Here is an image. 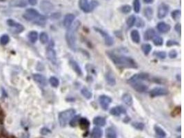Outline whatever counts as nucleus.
I'll list each match as a JSON object with an SVG mask.
<instances>
[{
	"label": "nucleus",
	"mask_w": 184,
	"mask_h": 138,
	"mask_svg": "<svg viewBox=\"0 0 184 138\" xmlns=\"http://www.w3.org/2000/svg\"><path fill=\"white\" fill-rule=\"evenodd\" d=\"M144 15L148 20H151L153 17V10L150 7H147L144 10Z\"/></svg>",
	"instance_id": "c85d7f7f"
},
{
	"label": "nucleus",
	"mask_w": 184,
	"mask_h": 138,
	"mask_svg": "<svg viewBox=\"0 0 184 138\" xmlns=\"http://www.w3.org/2000/svg\"><path fill=\"white\" fill-rule=\"evenodd\" d=\"M79 120H80V115H76V116L72 117L70 121V125L72 127H75L79 124Z\"/></svg>",
	"instance_id": "72a5a7b5"
},
{
	"label": "nucleus",
	"mask_w": 184,
	"mask_h": 138,
	"mask_svg": "<svg viewBox=\"0 0 184 138\" xmlns=\"http://www.w3.org/2000/svg\"><path fill=\"white\" fill-rule=\"evenodd\" d=\"M168 94V90L166 88H160V87H157L154 88L152 90H150V96L151 97H156L158 96H162V95H166Z\"/></svg>",
	"instance_id": "9d476101"
},
{
	"label": "nucleus",
	"mask_w": 184,
	"mask_h": 138,
	"mask_svg": "<svg viewBox=\"0 0 184 138\" xmlns=\"http://www.w3.org/2000/svg\"><path fill=\"white\" fill-rule=\"evenodd\" d=\"M46 56L48 60L50 61L53 64H56L57 63V55L55 50L52 48H48L46 50Z\"/></svg>",
	"instance_id": "ddd939ff"
},
{
	"label": "nucleus",
	"mask_w": 184,
	"mask_h": 138,
	"mask_svg": "<svg viewBox=\"0 0 184 138\" xmlns=\"http://www.w3.org/2000/svg\"><path fill=\"white\" fill-rule=\"evenodd\" d=\"M107 55L114 64L118 66L128 69H137L138 67L137 63L127 56L117 55L114 52H107Z\"/></svg>",
	"instance_id": "f257e3e1"
},
{
	"label": "nucleus",
	"mask_w": 184,
	"mask_h": 138,
	"mask_svg": "<svg viewBox=\"0 0 184 138\" xmlns=\"http://www.w3.org/2000/svg\"><path fill=\"white\" fill-rule=\"evenodd\" d=\"M141 49L145 55H147L152 50V46L149 44H144L141 46Z\"/></svg>",
	"instance_id": "473e14b6"
},
{
	"label": "nucleus",
	"mask_w": 184,
	"mask_h": 138,
	"mask_svg": "<svg viewBox=\"0 0 184 138\" xmlns=\"http://www.w3.org/2000/svg\"><path fill=\"white\" fill-rule=\"evenodd\" d=\"M93 123L96 126H104L106 125V120L103 118L101 117H97L93 120Z\"/></svg>",
	"instance_id": "bb28decb"
},
{
	"label": "nucleus",
	"mask_w": 184,
	"mask_h": 138,
	"mask_svg": "<svg viewBox=\"0 0 184 138\" xmlns=\"http://www.w3.org/2000/svg\"><path fill=\"white\" fill-rule=\"evenodd\" d=\"M28 39L30 42L35 43L38 39V33L35 31H31L28 33Z\"/></svg>",
	"instance_id": "c756f323"
},
{
	"label": "nucleus",
	"mask_w": 184,
	"mask_h": 138,
	"mask_svg": "<svg viewBox=\"0 0 184 138\" xmlns=\"http://www.w3.org/2000/svg\"><path fill=\"white\" fill-rule=\"evenodd\" d=\"M23 17L26 20L41 27H44L46 22V17L41 15L37 10L33 8H28L26 10Z\"/></svg>",
	"instance_id": "f03ea898"
},
{
	"label": "nucleus",
	"mask_w": 184,
	"mask_h": 138,
	"mask_svg": "<svg viewBox=\"0 0 184 138\" xmlns=\"http://www.w3.org/2000/svg\"><path fill=\"white\" fill-rule=\"evenodd\" d=\"M153 43L155 46H161L164 44V40L161 37L155 36L153 39Z\"/></svg>",
	"instance_id": "e433bc0d"
},
{
	"label": "nucleus",
	"mask_w": 184,
	"mask_h": 138,
	"mask_svg": "<svg viewBox=\"0 0 184 138\" xmlns=\"http://www.w3.org/2000/svg\"><path fill=\"white\" fill-rule=\"evenodd\" d=\"M156 36V33L153 29H147L144 33V39L150 40Z\"/></svg>",
	"instance_id": "4be33fe9"
},
{
	"label": "nucleus",
	"mask_w": 184,
	"mask_h": 138,
	"mask_svg": "<svg viewBox=\"0 0 184 138\" xmlns=\"http://www.w3.org/2000/svg\"><path fill=\"white\" fill-rule=\"evenodd\" d=\"M80 26V22L79 21H76L73 24L70 26L68 29V31L66 34V39L68 46L71 50H76V41H77V30Z\"/></svg>",
	"instance_id": "7ed1b4c3"
},
{
	"label": "nucleus",
	"mask_w": 184,
	"mask_h": 138,
	"mask_svg": "<svg viewBox=\"0 0 184 138\" xmlns=\"http://www.w3.org/2000/svg\"><path fill=\"white\" fill-rule=\"evenodd\" d=\"M131 85H132V87H133L135 90H137V91L139 92H144L147 91V88H148L147 86L144 84H142L141 82H140L133 83Z\"/></svg>",
	"instance_id": "4468645a"
},
{
	"label": "nucleus",
	"mask_w": 184,
	"mask_h": 138,
	"mask_svg": "<svg viewBox=\"0 0 184 138\" xmlns=\"http://www.w3.org/2000/svg\"><path fill=\"white\" fill-rule=\"evenodd\" d=\"M81 94H82V95L85 97V98H86L88 99H90L92 98L93 94H92V92L90 91V90H88L87 88H83L82 89H81Z\"/></svg>",
	"instance_id": "7c9ffc66"
},
{
	"label": "nucleus",
	"mask_w": 184,
	"mask_h": 138,
	"mask_svg": "<svg viewBox=\"0 0 184 138\" xmlns=\"http://www.w3.org/2000/svg\"><path fill=\"white\" fill-rule=\"evenodd\" d=\"M181 10H174V11L172 13L171 16L173 18V20H178V19L180 17H181Z\"/></svg>",
	"instance_id": "ea45409f"
},
{
	"label": "nucleus",
	"mask_w": 184,
	"mask_h": 138,
	"mask_svg": "<svg viewBox=\"0 0 184 138\" xmlns=\"http://www.w3.org/2000/svg\"><path fill=\"white\" fill-rule=\"evenodd\" d=\"M169 12V6L166 3H161L158 8L157 16L159 19H163L166 17Z\"/></svg>",
	"instance_id": "0eeeda50"
},
{
	"label": "nucleus",
	"mask_w": 184,
	"mask_h": 138,
	"mask_svg": "<svg viewBox=\"0 0 184 138\" xmlns=\"http://www.w3.org/2000/svg\"><path fill=\"white\" fill-rule=\"evenodd\" d=\"M133 126L137 130H143L144 128V124L143 123H140V122H135L133 124Z\"/></svg>",
	"instance_id": "c03bdc74"
},
{
	"label": "nucleus",
	"mask_w": 184,
	"mask_h": 138,
	"mask_svg": "<svg viewBox=\"0 0 184 138\" xmlns=\"http://www.w3.org/2000/svg\"><path fill=\"white\" fill-rule=\"evenodd\" d=\"M74 19H75V16H74L73 14H71V13L67 14L64 19V27L67 28V29H68V28L72 25V22H73Z\"/></svg>",
	"instance_id": "2eb2a0df"
},
{
	"label": "nucleus",
	"mask_w": 184,
	"mask_h": 138,
	"mask_svg": "<svg viewBox=\"0 0 184 138\" xmlns=\"http://www.w3.org/2000/svg\"><path fill=\"white\" fill-rule=\"evenodd\" d=\"M135 22H136V17L135 15H131L126 21V23H127L128 27L129 28L133 27L135 25Z\"/></svg>",
	"instance_id": "2f4dec72"
},
{
	"label": "nucleus",
	"mask_w": 184,
	"mask_h": 138,
	"mask_svg": "<svg viewBox=\"0 0 184 138\" xmlns=\"http://www.w3.org/2000/svg\"><path fill=\"white\" fill-rule=\"evenodd\" d=\"M154 131L158 138H165L166 137V132L158 126H154Z\"/></svg>",
	"instance_id": "393cba45"
},
{
	"label": "nucleus",
	"mask_w": 184,
	"mask_h": 138,
	"mask_svg": "<svg viewBox=\"0 0 184 138\" xmlns=\"http://www.w3.org/2000/svg\"><path fill=\"white\" fill-rule=\"evenodd\" d=\"M166 45L168 46H175V45H179L177 41H175V40H168L166 43Z\"/></svg>",
	"instance_id": "a18cd8bd"
},
{
	"label": "nucleus",
	"mask_w": 184,
	"mask_h": 138,
	"mask_svg": "<svg viewBox=\"0 0 184 138\" xmlns=\"http://www.w3.org/2000/svg\"><path fill=\"white\" fill-rule=\"evenodd\" d=\"M148 77H149V75L146 74V73H139V74H136V75H134L133 77H131L128 80V83L132 84L137 82L143 81V80L148 79Z\"/></svg>",
	"instance_id": "1a4fd4ad"
},
{
	"label": "nucleus",
	"mask_w": 184,
	"mask_h": 138,
	"mask_svg": "<svg viewBox=\"0 0 184 138\" xmlns=\"http://www.w3.org/2000/svg\"><path fill=\"white\" fill-rule=\"evenodd\" d=\"M95 30L97 31V33H99V34L103 37L104 41H105L106 44L108 45V46H112L114 44V40L112 39V37H111L110 35L108 34L107 33H106L105 31H102L98 28H95Z\"/></svg>",
	"instance_id": "6e6552de"
},
{
	"label": "nucleus",
	"mask_w": 184,
	"mask_h": 138,
	"mask_svg": "<svg viewBox=\"0 0 184 138\" xmlns=\"http://www.w3.org/2000/svg\"><path fill=\"white\" fill-rule=\"evenodd\" d=\"M131 36L132 40H133L135 43H137V44L139 43L140 35L138 31H137V30H133L131 33Z\"/></svg>",
	"instance_id": "b1692460"
},
{
	"label": "nucleus",
	"mask_w": 184,
	"mask_h": 138,
	"mask_svg": "<svg viewBox=\"0 0 184 138\" xmlns=\"http://www.w3.org/2000/svg\"><path fill=\"white\" fill-rule=\"evenodd\" d=\"M121 10L123 13L128 14L131 11V6H129V5H125V6L121 7Z\"/></svg>",
	"instance_id": "79ce46f5"
},
{
	"label": "nucleus",
	"mask_w": 184,
	"mask_h": 138,
	"mask_svg": "<svg viewBox=\"0 0 184 138\" xmlns=\"http://www.w3.org/2000/svg\"><path fill=\"white\" fill-rule=\"evenodd\" d=\"M6 0H0V2H3V1H5Z\"/></svg>",
	"instance_id": "603ef678"
},
{
	"label": "nucleus",
	"mask_w": 184,
	"mask_h": 138,
	"mask_svg": "<svg viewBox=\"0 0 184 138\" xmlns=\"http://www.w3.org/2000/svg\"><path fill=\"white\" fill-rule=\"evenodd\" d=\"M126 111L122 106H116V107L112 108L110 111V113L114 116H119L121 114H125Z\"/></svg>",
	"instance_id": "f3484780"
},
{
	"label": "nucleus",
	"mask_w": 184,
	"mask_h": 138,
	"mask_svg": "<svg viewBox=\"0 0 184 138\" xmlns=\"http://www.w3.org/2000/svg\"><path fill=\"white\" fill-rule=\"evenodd\" d=\"M75 110L72 109H68L61 112L60 115H59V121H60L61 126H66L68 124V123L70 121L72 117H74V115H75Z\"/></svg>",
	"instance_id": "20e7f679"
},
{
	"label": "nucleus",
	"mask_w": 184,
	"mask_h": 138,
	"mask_svg": "<svg viewBox=\"0 0 184 138\" xmlns=\"http://www.w3.org/2000/svg\"><path fill=\"white\" fill-rule=\"evenodd\" d=\"M122 100L123 102L128 106H131L133 102V97H132L131 95H130V94L128 93L124 94V95L122 96Z\"/></svg>",
	"instance_id": "a878e982"
},
{
	"label": "nucleus",
	"mask_w": 184,
	"mask_h": 138,
	"mask_svg": "<svg viewBox=\"0 0 184 138\" xmlns=\"http://www.w3.org/2000/svg\"><path fill=\"white\" fill-rule=\"evenodd\" d=\"M169 57L172 59L176 58V57H177V52L175 50H171V51L169 53Z\"/></svg>",
	"instance_id": "49530a36"
},
{
	"label": "nucleus",
	"mask_w": 184,
	"mask_h": 138,
	"mask_svg": "<svg viewBox=\"0 0 184 138\" xmlns=\"http://www.w3.org/2000/svg\"><path fill=\"white\" fill-rule=\"evenodd\" d=\"M102 134V130L99 127H95L93 128V131H92L91 134V137L92 138H101Z\"/></svg>",
	"instance_id": "5701e85b"
},
{
	"label": "nucleus",
	"mask_w": 184,
	"mask_h": 138,
	"mask_svg": "<svg viewBox=\"0 0 184 138\" xmlns=\"http://www.w3.org/2000/svg\"><path fill=\"white\" fill-rule=\"evenodd\" d=\"M106 133V138H117V133L115 130L112 127H109L108 128H107Z\"/></svg>",
	"instance_id": "cd10ccee"
},
{
	"label": "nucleus",
	"mask_w": 184,
	"mask_h": 138,
	"mask_svg": "<svg viewBox=\"0 0 184 138\" xmlns=\"http://www.w3.org/2000/svg\"><path fill=\"white\" fill-rule=\"evenodd\" d=\"M70 65L72 67V69H73V71L77 73L78 75L81 76L82 75V71H81L80 66H79V64H78L77 62H75L74 60H70Z\"/></svg>",
	"instance_id": "6ab92c4d"
},
{
	"label": "nucleus",
	"mask_w": 184,
	"mask_h": 138,
	"mask_svg": "<svg viewBox=\"0 0 184 138\" xmlns=\"http://www.w3.org/2000/svg\"><path fill=\"white\" fill-rule=\"evenodd\" d=\"M175 31H177V32L179 33V34H181V24H176V26H175Z\"/></svg>",
	"instance_id": "de8ad7c7"
},
{
	"label": "nucleus",
	"mask_w": 184,
	"mask_h": 138,
	"mask_svg": "<svg viewBox=\"0 0 184 138\" xmlns=\"http://www.w3.org/2000/svg\"><path fill=\"white\" fill-rule=\"evenodd\" d=\"M49 133H50V131L46 128H42L41 131V133L42 134V135H46V134Z\"/></svg>",
	"instance_id": "09e8293b"
},
{
	"label": "nucleus",
	"mask_w": 184,
	"mask_h": 138,
	"mask_svg": "<svg viewBox=\"0 0 184 138\" xmlns=\"http://www.w3.org/2000/svg\"><path fill=\"white\" fill-rule=\"evenodd\" d=\"M154 55L160 59H165L166 57V53L164 51H160V52H154Z\"/></svg>",
	"instance_id": "37998d69"
},
{
	"label": "nucleus",
	"mask_w": 184,
	"mask_h": 138,
	"mask_svg": "<svg viewBox=\"0 0 184 138\" xmlns=\"http://www.w3.org/2000/svg\"><path fill=\"white\" fill-rule=\"evenodd\" d=\"M98 5V1H95V0L91 1V3H89L88 0H79V8L84 13H90V12L93 11Z\"/></svg>",
	"instance_id": "39448f33"
},
{
	"label": "nucleus",
	"mask_w": 184,
	"mask_h": 138,
	"mask_svg": "<svg viewBox=\"0 0 184 138\" xmlns=\"http://www.w3.org/2000/svg\"><path fill=\"white\" fill-rule=\"evenodd\" d=\"M157 29L160 33H166L170 30V27L168 24L165 23L164 22H161L157 24Z\"/></svg>",
	"instance_id": "a211bd4d"
},
{
	"label": "nucleus",
	"mask_w": 184,
	"mask_h": 138,
	"mask_svg": "<svg viewBox=\"0 0 184 138\" xmlns=\"http://www.w3.org/2000/svg\"><path fill=\"white\" fill-rule=\"evenodd\" d=\"M28 3L32 6H35L37 3V0H28Z\"/></svg>",
	"instance_id": "8fccbe9b"
},
{
	"label": "nucleus",
	"mask_w": 184,
	"mask_h": 138,
	"mask_svg": "<svg viewBox=\"0 0 184 138\" xmlns=\"http://www.w3.org/2000/svg\"><path fill=\"white\" fill-rule=\"evenodd\" d=\"M12 5L15 6H26V2L24 0H17L16 2H12Z\"/></svg>",
	"instance_id": "a19ab883"
},
{
	"label": "nucleus",
	"mask_w": 184,
	"mask_h": 138,
	"mask_svg": "<svg viewBox=\"0 0 184 138\" xmlns=\"http://www.w3.org/2000/svg\"><path fill=\"white\" fill-rule=\"evenodd\" d=\"M99 104L102 109L106 111L108 109L109 105L110 104L111 102H112V99L110 97H108V96L101 95L99 98Z\"/></svg>",
	"instance_id": "9b49d317"
},
{
	"label": "nucleus",
	"mask_w": 184,
	"mask_h": 138,
	"mask_svg": "<svg viewBox=\"0 0 184 138\" xmlns=\"http://www.w3.org/2000/svg\"><path fill=\"white\" fill-rule=\"evenodd\" d=\"M40 8L44 13H48L53 10L54 6L53 3L48 0H42L40 3Z\"/></svg>",
	"instance_id": "f8f14e48"
},
{
	"label": "nucleus",
	"mask_w": 184,
	"mask_h": 138,
	"mask_svg": "<svg viewBox=\"0 0 184 138\" xmlns=\"http://www.w3.org/2000/svg\"><path fill=\"white\" fill-rule=\"evenodd\" d=\"M9 40V37H8V35H3L0 38V44L1 45H6L8 43Z\"/></svg>",
	"instance_id": "58836bf2"
},
{
	"label": "nucleus",
	"mask_w": 184,
	"mask_h": 138,
	"mask_svg": "<svg viewBox=\"0 0 184 138\" xmlns=\"http://www.w3.org/2000/svg\"><path fill=\"white\" fill-rule=\"evenodd\" d=\"M79 124L82 130H88L91 124H90V122L86 118H80Z\"/></svg>",
	"instance_id": "412c9836"
},
{
	"label": "nucleus",
	"mask_w": 184,
	"mask_h": 138,
	"mask_svg": "<svg viewBox=\"0 0 184 138\" xmlns=\"http://www.w3.org/2000/svg\"><path fill=\"white\" fill-rule=\"evenodd\" d=\"M49 81L52 86L55 87V88L58 87L59 84H60V81H59V80L57 79V77H51L50 78Z\"/></svg>",
	"instance_id": "c9c22d12"
},
{
	"label": "nucleus",
	"mask_w": 184,
	"mask_h": 138,
	"mask_svg": "<svg viewBox=\"0 0 184 138\" xmlns=\"http://www.w3.org/2000/svg\"><path fill=\"white\" fill-rule=\"evenodd\" d=\"M7 24L11 29L10 31H12V33H15V34H18V33L23 32L24 30L23 25L18 23V22H16L13 20H11V19L7 20Z\"/></svg>",
	"instance_id": "423d86ee"
},
{
	"label": "nucleus",
	"mask_w": 184,
	"mask_h": 138,
	"mask_svg": "<svg viewBox=\"0 0 184 138\" xmlns=\"http://www.w3.org/2000/svg\"><path fill=\"white\" fill-rule=\"evenodd\" d=\"M143 1L145 3H151L153 1V0H143Z\"/></svg>",
	"instance_id": "3c124183"
},
{
	"label": "nucleus",
	"mask_w": 184,
	"mask_h": 138,
	"mask_svg": "<svg viewBox=\"0 0 184 138\" xmlns=\"http://www.w3.org/2000/svg\"><path fill=\"white\" fill-rule=\"evenodd\" d=\"M39 39L42 44H46L48 41V36L46 33H41L39 35Z\"/></svg>",
	"instance_id": "4c0bfd02"
},
{
	"label": "nucleus",
	"mask_w": 184,
	"mask_h": 138,
	"mask_svg": "<svg viewBox=\"0 0 184 138\" xmlns=\"http://www.w3.org/2000/svg\"><path fill=\"white\" fill-rule=\"evenodd\" d=\"M106 82L111 86H113L116 84V80L114 77L111 72H108L106 75Z\"/></svg>",
	"instance_id": "aec40b11"
},
{
	"label": "nucleus",
	"mask_w": 184,
	"mask_h": 138,
	"mask_svg": "<svg viewBox=\"0 0 184 138\" xmlns=\"http://www.w3.org/2000/svg\"><path fill=\"white\" fill-rule=\"evenodd\" d=\"M33 79L36 82L39 84V85L45 86L47 85V80L46 78L44 75L40 74H34L33 75Z\"/></svg>",
	"instance_id": "dca6fc26"
},
{
	"label": "nucleus",
	"mask_w": 184,
	"mask_h": 138,
	"mask_svg": "<svg viewBox=\"0 0 184 138\" xmlns=\"http://www.w3.org/2000/svg\"><path fill=\"white\" fill-rule=\"evenodd\" d=\"M133 8H134L135 13H139L141 9L140 0H134V1H133Z\"/></svg>",
	"instance_id": "f704fd0d"
}]
</instances>
